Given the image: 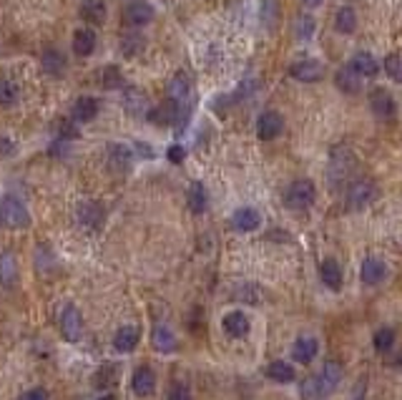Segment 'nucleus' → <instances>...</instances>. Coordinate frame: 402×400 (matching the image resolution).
<instances>
[{
  "label": "nucleus",
  "instance_id": "10",
  "mask_svg": "<svg viewBox=\"0 0 402 400\" xmlns=\"http://www.w3.org/2000/svg\"><path fill=\"white\" fill-rule=\"evenodd\" d=\"M131 390L138 395V398H149L156 390V372L151 370L149 365H141L133 370L131 375Z\"/></svg>",
  "mask_w": 402,
  "mask_h": 400
},
{
  "label": "nucleus",
  "instance_id": "26",
  "mask_svg": "<svg viewBox=\"0 0 402 400\" xmlns=\"http://www.w3.org/2000/svg\"><path fill=\"white\" fill-rule=\"evenodd\" d=\"M73 51L75 56H91L96 51V33L91 28H78L73 33Z\"/></svg>",
  "mask_w": 402,
  "mask_h": 400
},
{
  "label": "nucleus",
  "instance_id": "39",
  "mask_svg": "<svg viewBox=\"0 0 402 400\" xmlns=\"http://www.w3.org/2000/svg\"><path fill=\"white\" fill-rule=\"evenodd\" d=\"M126 103H128V111L131 114H136V111H141L146 106V93L144 91H126Z\"/></svg>",
  "mask_w": 402,
  "mask_h": 400
},
{
  "label": "nucleus",
  "instance_id": "32",
  "mask_svg": "<svg viewBox=\"0 0 402 400\" xmlns=\"http://www.w3.org/2000/svg\"><path fill=\"white\" fill-rule=\"evenodd\" d=\"M392 345H395V330L392 327H379L377 332H374V350L377 353H390Z\"/></svg>",
  "mask_w": 402,
  "mask_h": 400
},
{
  "label": "nucleus",
  "instance_id": "21",
  "mask_svg": "<svg viewBox=\"0 0 402 400\" xmlns=\"http://www.w3.org/2000/svg\"><path fill=\"white\" fill-rule=\"evenodd\" d=\"M231 224H234L236 232H254L262 224V217H259V212L252 209V206H241V209L234 212V217H231Z\"/></svg>",
  "mask_w": 402,
  "mask_h": 400
},
{
  "label": "nucleus",
  "instance_id": "3",
  "mask_svg": "<svg viewBox=\"0 0 402 400\" xmlns=\"http://www.w3.org/2000/svg\"><path fill=\"white\" fill-rule=\"evenodd\" d=\"M315 199H317V187L312 179H297L284 192V204L292 212H305V209H310L315 204Z\"/></svg>",
  "mask_w": 402,
  "mask_h": 400
},
{
  "label": "nucleus",
  "instance_id": "40",
  "mask_svg": "<svg viewBox=\"0 0 402 400\" xmlns=\"http://www.w3.org/2000/svg\"><path fill=\"white\" fill-rule=\"evenodd\" d=\"M166 400H191V388L186 383H171Z\"/></svg>",
  "mask_w": 402,
  "mask_h": 400
},
{
  "label": "nucleus",
  "instance_id": "41",
  "mask_svg": "<svg viewBox=\"0 0 402 400\" xmlns=\"http://www.w3.org/2000/svg\"><path fill=\"white\" fill-rule=\"evenodd\" d=\"M58 134L63 139H78V129H75L73 121H68V119L58 121Z\"/></svg>",
  "mask_w": 402,
  "mask_h": 400
},
{
  "label": "nucleus",
  "instance_id": "15",
  "mask_svg": "<svg viewBox=\"0 0 402 400\" xmlns=\"http://www.w3.org/2000/svg\"><path fill=\"white\" fill-rule=\"evenodd\" d=\"M317 353H319V343H317V338H312V335H302V338L294 340L292 358L297 363H302V365H310L317 358Z\"/></svg>",
  "mask_w": 402,
  "mask_h": 400
},
{
  "label": "nucleus",
  "instance_id": "42",
  "mask_svg": "<svg viewBox=\"0 0 402 400\" xmlns=\"http://www.w3.org/2000/svg\"><path fill=\"white\" fill-rule=\"evenodd\" d=\"M184 156H186L184 146H178V143H173V146H169L166 159L171 161V164H181V161H184Z\"/></svg>",
  "mask_w": 402,
  "mask_h": 400
},
{
  "label": "nucleus",
  "instance_id": "19",
  "mask_svg": "<svg viewBox=\"0 0 402 400\" xmlns=\"http://www.w3.org/2000/svg\"><path fill=\"white\" fill-rule=\"evenodd\" d=\"M334 86L339 88L347 96H355V93L362 91V78L350 69V66H342V69L334 73Z\"/></svg>",
  "mask_w": 402,
  "mask_h": 400
},
{
  "label": "nucleus",
  "instance_id": "13",
  "mask_svg": "<svg viewBox=\"0 0 402 400\" xmlns=\"http://www.w3.org/2000/svg\"><path fill=\"white\" fill-rule=\"evenodd\" d=\"M178 111H181V106H178L176 101H164L159 103V106H154V109L146 114V119L156 126H171L178 121Z\"/></svg>",
  "mask_w": 402,
  "mask_h": 400
},
{
  "label": "nucleus",
  "instance_id": "33",
  "mask_svg": "<svg viewBox=\"0 0 402 400\" xmlns=\"http://www.w3.org/2000/svg\"><path fill=\"white\" fill-rule=\"evenodd\" d=\"M116 365H111V363H106V365H101V370L96 372V388H109V385H116L118 383V375H116Z\"/></svg>",
  "mask_w": 402,
  "mask_h": 400
},
{
  "label": "nucleus",
  "instance_id": "38",
  "mask_svg": "<svg viewBox=\"0 0 402 400\" xmlns=\"http://www.w3.org/2000/svg\"><path fill=\"white\" fill-rule=\"evenodd\" d=\"M104 86L106 88H121V86H123V76H121V71L116 69V66H106Z\"/></svg>",
  "mask_w": 402,
  "mask_h": 400
},
{
  "label": "nucleus",
  "instance_id": "43",
  "mask_svg": "<svg viewBox=\"0 0 402 400\" xmlns=\"http://www.w3.org/2000/svg\"><path fill=\"white\" fill-rule=\"evenodd\" d=\"M18 400H48V390L46 388H30V390H25Z\"/></svg>",
  "mask_w": 402,
  "mask_h": 400
},
{
  "label": "nucleus",
  "instance_id": "2",
  "mask_svg": "<svg viewBox=\"0 0 402 400\" xmlns=\"http://www.w3.org/2000/svg\"><path fill=\"white\" fill-rule=\"evenodd\" d=\"M0 224L6 229L30 227V212L20 196H16V194L3 196V201H0Z\"/></svg>",
  "mask_w": 402,
  "mask_h": 400
},
{
  "label": "nucleus",
  "instance_id": "8",
  "mask_svg": "<svg viewBox=\"0 0 402 400\" xmlns=\"http://www.w3.org/2000/svg\"><path fill=\"white\" fill-rule=\"evenodd\" d=\"M281 131H284V119L276 111H264L257 119V136L262 141H274Z\"/></svg>",
  "mask_w": 402,
  "mask_h": 400
},
{
  "label": "nucleus",
  "instance_id": "4",
  "mask_svg": "<svg viewBox=\"0 0 402 400\" xmlns=\"http://www.w3.org/2000/svg\"><path fill=\"white\" fill-rule=\"evenodd\" d=\"M377 199V184L370 179H360V182L350 184L347 189V204L350 209H365Z\"/></svg>",
  "mask_w": 402,
  "mask_h": 400
},
{
  "label": "nucleus",
  "instance_id": "12",
  "mask_svg": "<svg viewBox=\"0 0 402 400\" xmlns=\"http://www.w3.org/2000/svg\"><path fill=\"white\" fill-rule=\"evenodd\" d=\"M75 219L83 229H98L104 222V206L96 204V201H83L75 209Z\"/></svg>",
  "mask_w": 402,
  "mask_h": 400
},
{
  "label": "nucleus",
  "instance_id": "31",
  "mask_svg": "<svg viewBox=\"0 0 402 400\" xmlns=\"http://www.w3.org/2000/svg\"><path fill=\"white\" fill-rule=\"evenodd\" d=\"M43 69L51 76H63L66 73V56L58 48H48L43 53Z\"/></svg>",
  "mask_w": 402,
  "mask_h": 400
},
{
  "label": "nucleus",
  "instance_id": "34",
  "mask_svg": "<svg viewBox=\"0 0 402 400\" xmlns=\"http://www.w3.org/2000/svg\"><path fill=\"white\" fill-rule=\"evenodd\" d=\"M382 69H385V73L390 76L395 83H402V56H397V53L385 56V61H382Z\"/></svg>",
  "mask_w": 402,
  "mask_h": 400
},
{
  "label": "nucleus",
  "instance_id": "37",
  "mask_svg": "<svg viewBox=\"0 0 402 400\" xmlns=\"http://www.w3.org/2000/svg\"><path fill=\"white\" fill-rule=\"evenodd\" d=\"M294 33H297V38H312V33H315V20H312L310 16L297 18V23H294Z\"/></svg>",
  "mask_w": 402,
  "mask_h": 400
},
{
  "label": "nucleus",
  "instance_id": "9",
  "mask_svg": "<svg viewBox=\"0 0 402 400\" xmlns=\"http://www.w3.org/2000/svg\"><path fill=\"white\" fill-rule=\"evenodd\" d=\"M123 20L128 25H149L154 20V8L149 6V0H128L123 8Z\"/></svg>",
  "mask_w": 402,
  "mask_h": 400
},
{
  "label": "nucleus",
  "instance_id": "30",
  "mask_svg": "<svg viewBox=\"0 0 402 400\" xmlns=\"http://www.w3.org/2000/svg\"><path fill=\"white\" fill-rule=\"evenodd\" d=\"M267 377L269 380H274V383H294V377H297V372H294V367L289 365V363L284 360H274L267 365Z\"/></svg>",
  "mask_w": 402,
  "mask_h": 400
},
{
  "label": "nucleus",
  "instance_id": "35",
  "mask_svg": "<svg viewBox=\"0 0 402 400\" xmlns=\"http://www.w3.org/2000/svg\"><path fill=\"white\" fill-rule=\"evenodd\" d=\"M262 20L267 28H274L279 20V3L276 0H262Z\"/></svg>",
  "mask_w": 402,
  "mask_h": 400
},
{
  "label": "nucleus",
  "instance_id": "20",
  "mask_svg": "<svg viewBox=\"0 0 402 400\" xmlns=\"http://www.w3.org/2000/svg\"><path fill=\"white\" fill-rule=\"evenodd\" d=\"M138 340H141V332H138L136 325H123L116 330L114 335V348L118 350V353H131V350H136Z\"/></svg>",
  "mask_w": 402,
  "mask_h": 400
},
{
  "label": "nucleus",
  "instance_id": "11",
  "mask_svg": "<svg viewBox=\"0 0 402 400\" xmlns=\"http://www.w3.org/2000/svg\"><path fill=\"white\" fill-rule=\"evenodd\" d=\"M352 71H355L360 78H372V76H377L379 73V69H382V63L377 61V58L372 56V53H367V51H360V53H355L352 56V61L347 63Z\"/></svg>",
  "mask_w": 402,
  "mask_h": 400
},
{
  "label": "nucleus",
  "instance_id": "46",
  "mask_svg": "<svg viewBox=\"0 0 402 400\" xmlns=\"http://www.w3.org/2000/svg\"><path fill=\"white\" fill-rule=\"evenodd\" d=\"M98 400H118V398H116L114 393H109V395H101V398H98Z\"/></svg>",
  "mask_w": 402,
  "mask_h": 400
},
{
  "label": "nucleus",
  "instance_id": "14",
  "mask_svg": "<svg viewBox=\"0 0 402 400\" xmlns=\"http://www.w3.org/2000/svg\"><path fill=\"white\" fill-rule=\"evenodd\" d=\"M360 277H362V282L370 287L379 285V282H385V277H387V264L379 257H367L360 267Z\"/></svg>",
  "mask_w": 402,
  "mask_h": 400
},
{
  "label": "nucleus",
  "instance_id": "44",
  "mask_svg": "<svg viewBox=\"0 0 402 400\" xmlns=\"http://www.w3.org/2000/svg\"><path fill=\"white\" fill-rule=\"evenodd\" d=\"M16 154V143L8 136H0V156H13Z\"/></svg>",
  "mask_w": 402,
  "mask_h": 400
},
{
  "label": "nucleus",
  "instance_id": "28",
  "mask_svg": "<svg viewBox=\"0 0 402 400\" xmlns=\"http://www.w3.org/2000/svg\"><path fill=\"white\" fill-rule=\"evenodd\" d=\"M80 18L91 25H98L106 20V3L104 0H83L80 6Z\"/></svg>",
  "mask_w": 402,
  "mask_h": 400
},
{
  "label": "nucleus",
  "instance_id": "23",
  "mask_svg": "<svg viewBox=\"0 0 402 400\" xmlns=\"http://www.w3.org/2000/svg\"><path fill=\"white\" fill-rule=\"evenodd\" d=\"M166 93H169V101H176L178 106L189 98V93H191V81H189V76L186 73H176L171 81H169V88H166Z\"/></svg>",
  "mask_w": 402,
  "mask_h": 400
},
{
  "label": "nucleus",
  "instance_id": "27",
  "mask_svg": "<svg viewBox=\"0 0 402 400\" xmlns=\"http://www.w3.org/2000/svg\"><path fill=\"white\" fill-rule=\"evenodd\" d=\"M98 114V101L93 96H80L78 101H75L73 106V121H78V124H88V121H93Z\"/></svg>",
  "mask_w": 402,
  "mask_h": 400
},
{
  "label": "nucleus",
  "instance_id": "22",
  "mask_svg": "<svg viewBox=\"0 0 402 400\" xmlns=\"http://www.w3.org/2000/svg\"><path fill=\"white\" fill-rule=\"evenodd\" d=\"M319 277L322 282H324V287H329V290L337 292L339 287H342V267H339L337 259H324V262L319 264Z\"/></svg>",
  "mask_w": 402,
  "mask_h": 400
},
{
  "label": "nucleus",
  "instance_id": "25",
  "mask_svg": "<svg viewBox=\"0 0 402 400\" xmlns=\"http://www.w3.org/2000/svg\"><path fill=\"white\" fill-rule=\"evenodd\" d=\"M357 28V13L352 6H342L337 13H334V30L342 35H350L355 33Z\"/></svg>",
  "mask_w": 402,
  "mask_h": 400
},
{
  "label": "nucleus",
  "instance_id": "17",
  "mask_svg": "<svg viewBox=\"0 0 402 400\" xmlns=\"http://www.w3.org/2000/svg\"><path fill=\"white\" fill-rule=\"evenodd\" d=\"M133 164V149L126 143H109V166L114 172H128Z\"/></svg>",
  "mask_w": 402,
  "mask_h": 400
},
{
  "label": "nucleus",
  "instance_id": "29",
  "mask_svg": "<svg viewBox=\"0 0 402 400\" xmlns=\"http://www.w3.org/2000/svg\"><path fill=\"white\" fill-rule=\"evenodd\" d=\"M151 340H154V348L159 353H173L176 350V335L166 325H156L154 332H151Z\"/></svg>",
  "mask_w": 402,
  "mask_h": 400
},
{
  "label": "nucleus",
  "instance_id": "16",
  "mask_svg": "<svg viewBox=\"0 0 402 400\" xmlns=\"http://www.w3.org/2000/svg\"><path fill=\"white\" fill-rule=\"evenodd\" d=\"M221 327L229 338H247L249 335V317L239 310H231V312L224 314V320H221Z\"/></svg>",
  "mask_w": 402,
  "mask_h": 400
},
{
  "label": "nucleus",
  "instance_id": "5",
  "mask_svg": "<svg viewBox=\"0 0 402 400\" xmlns=\"http://www.w3.org/2000/svg\"><path fill=\"white\" fill-rule=\"evenodd\" d=\"M61 332L68 343H78L83 338V314L75 305H66L61 312Z\"/></svg>",
  "mask_w": 402,
  "mask_h": 400
},
{
  "label": "nucleus",
  "instance_id": "36",
  "mask_svg": "<svg viewBox=\"0 0 402 400\" xmlns=\"http://www.w3.org/2000/svg\"><path fill=\"white\" fill-rule=\"evenodd\" d=\"M16 98H18L16 83L8 78H0V106H11V103H16Z\"/></svg>",
  "mask_w": 402,
  "mask_h": 400
},
{
  "label": "nucleus",
  "instance_id": "45",
  "mask_svg": "<svg viewBox=\"0 0 402 400\" xmlns=\"http://www.w3.org/2000/svg\"><path fill=\"white\" fill-rule=\"evenodd\" d=\"M302 3H305L307 8H319L322 6V0H302Z\"/></svg>",
  "mask_w": 402,
  "mask_h": 400
},
{
  "label": "nucleus",
  "instance_id": "18",
  "mask_svg": "<svg viewBox=\"0 0 402 400\" xmlns=\"http://www.w3.org/2000/svg\"><path fill=\"white\" fill-rule=\"evenodd\" d=\"M0 285L6 290H13L18 285V259L11 249L0 254Z\"/></svg>",
  "mask_w": 402,
  "mask_h": 400
},
{
  "label": "nucleus",
  "instance_id": "7",
  "mask_svg": "<svg viewBox=\"0 0 402 400\" xmlns=\"http://www.w3.org/2000/svg\"><path fill=\"white\" fill-rule=\"evenodd\" d=\"M370 109H372V114L377 116L379 121H387L397 114V101L387 88H374V91L370 93Z\"/></svg>",
  "mask_w": 402,
  "mask_h": 400
},
{
  "label": "nucleus",
  "instance_id": "1",
  "mask_svg": "<svg viewBox=\"0 0 402 400\" xmlns=\"http://www.w3.org/2000/svg\"><path fill=\"white\" fill-rule=\"evenodd\" d=\"M342 380V365L337 360H327L317 375L307 377L302 383V398L305 400H324L337 390Z\"/></svg>",
  "mask_w": 402,
  "mask_h": 400
},
{
  "label": "nucleus",
  "instance_id": "24",
  "mask_svg": "<svg viewBox=\"0 0 402 400\" xmlns=\"http://www.w3.org/2000/svg\"><path fill=\"white\" fill-rule=\"evenodd\" d=\"M186 201H189V209L194 214H204L209 206V194H207V187L201 182H194L186 192Z\"/></svg>",
  "mask_w": 402,
  "mask_h": 400
},
{
  "label": "nucleus",
  "instance_id": "6",
  "mask_svg": "<svg viewBox=\"0 0 402 400\" xmlns=\"http://www.w3.org/2000/svg\"><path fill=\"white\" fill-rule=\"evenodd\" d=\"M289 76L299 83H317V81L324 78V66L315 58H305V61H297L292 63V69H289Z\"/></svg>",
  "mask_w": 402,
  "mask_h": 400
}]
</instances>
